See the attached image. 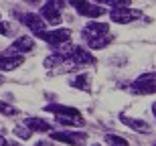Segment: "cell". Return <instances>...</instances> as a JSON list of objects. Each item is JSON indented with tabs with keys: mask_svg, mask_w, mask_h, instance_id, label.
<instances>
[{
	"mask_svg": "<svg viewBox=\"0 0 156 146\" xmlns=\"http://www.w3.org/2000/svg\"><path fill=\"white\" fill-rule=\"evenodd\" d=\"M81 35L85 39V43L89 45L91 49H104L108 43L112 41V35H110V27L105 23H89L83 27Z\"/></svg>",
	"mask_w": 156,
	"mask_h": 146,
	"instance_id": "cell-1",
	"label": "cell"
},
{
	"mask_svg": "<svg viewBox=\"0 0 156 146\" xmlns=\"http://www.w3.org/2000/svg\"><path fill=\"white\" fill-rule=\"evenodd\" d=\"M39 39H43V41H47L51 47H61V45H65V43L71 39V30L69 29H55V30H51V33H47V30H41L39 35Z\"/></svg>",
	"mask_w": 156,
	"mask_h": 146,
	"instance_id": "cell-2",
	"label": "cell"
},
{
	"mask_svg": "<svg viewBox=\"0 0 156 146\" xmlns=\"http://www.w3.org/2000/svg\"><path fill=\"white\" fill-rule=\"evenodd\" d=\"M61 6H63V0H47V4L41 8V16H45L49 24H59L61 23V12H59Z\"/></svg>",
	"mask_w": 156,
	"mask_h": 146,
	"instance_id": "cell-3",
	"label": "cell"
},
{
	"mask_svg": "<svg viewBox=\"0 0 156 146\" xmlns=\"http://www.w3.org/2000/svg\"><path fill=\"white\" fill-rule=\"evenodd\" d=\"M51 138L71 146H83L87 140V134L85 132H51Z\"/></svg>",
	"mask_w": 156,
	"mask_h": 146,
	"instance_id": "cell-4",
	"label": "cell"
},
{
	"mask_svg": "<svg viewBox=\"0 0 156 146\" xmlns=\"http://www.w3.org/2000/svg\"><path fill=\"white\" fill-rule=\"evenodd\" d=\"M154 87H156V77L154 73H144V75H140L136 81L132 83V91L136 94H154Z\"/></svg>",
	"mask_w": 156,
	"mask_h": 146,
	"instance_id": "cell-5",
	"label": "cell"
},
{
	"mask_svg": "<svg viewBox=\"0 0 156 146\" xmlns=\"http://www.w3.org/2000/svg\"><path fill=\"white\" fill-rule=\"evenodd\" d=\"M140 16H142V12L130 10L128 6H124V8H114V10L110 12V18L118 24H128V23H132V20H138Z\"/></svg>",
	"mask_w": 156,
	"mask_h": 146,
	"instance_id": "cell-6",
	"label": "cell"
},
{
	"mask_svg": "<svg viewBox=\"0 0 156 146\" xmlns=\"http://www.w3.org/2000/svg\"><path fill=\"white\" fill-rule=\"evenodd\" d=\"M16 18L20 20V23L27 27V29H30L35 35H39L41 30H45V20L39 16V14H33V12H27V14H20V12H16Z\"/></svg>",
	"mask_w": 156,
	"mask_h": 146,
	"instance_id": "cell-7",
	"label": "cell"
},
{
	"mask_svg": "<svg viewBox=\"0 0 156 146\" xmlns=\"http://www.w3.org/2000/svg\"><path fill=\"white\" fill-rule=\"evenodd\" d=\"M71 4L77 8L81 16H89V18H95V16H104V8L101 6H93L89 4V0H71Z\"/></svg>",
	"mask_w": 156,
	"mask_h": 146,
	"instance_id": "cell-8",
	"label": "cell"
},
{
	"mask_svg": "<svg viewBox=\"0 0 156 146\" xmlns=\"http://www.w3.org/2000/svg\"><path fill=\"white\" fill-rule=\"evenodd\" d=\"M120 122L126 124L128 128H132V130H136V132H140V134H148V132H150V124L144 122V120H136V118H130V116L120 114Z\"/></svg>",
	"mask_w": 156,
	"mask_h": 146,
	"instance_id": "cell-9",
	"label": "cell"
},
{
	"mask_svg": "<svg viewBox=\"0 0 156 146\" xmlns=\"http://www.w3.org/2000/svg\"><path fill=\"white\" fill-rule=\"evenodd\" d=\"M23 61H24L23 55H8V53H4V55H0V71L16 69L18 65H23Z\"/></svg>",
	"mask_w": 156,
	"mask_h": 146,
	"instance_id": "cell-10",
	"label": "cell"
},
{
	"mask_svg": "<svg viewBox=\"0 0 156 146\" xmlns=\"http://www.w3.org/2000/svg\"><path fill=\"white\" fill-rule=\"evenodd\" d=\"M35 49V41L30 39V37H20L16 41L10 45V51L12 53H29Z\"/></svg>",
	"mask_w": 156,
	"mask_h": 146,
	"instance_id": "cell-11",
	"label": "cell"
},
{
	"mask_svg": "<svg viewBox=\"0 0 156 146\" xmlns=\"http://www.w3.org/2000/svg\"><path fill=\"white\" fill-rule=\"evenodd\" d=\"M24 126L30 130V132H51V124L41 120V118H27L24 120Z\"/></svg>",
	"mask_w": 156,
	"mask_h": 146,
	"instance_id": "cell-12",
	"label": "cell"
},
{
	"mask_svg": "<svg viewBox=\"0 0 156 146\" xmlns=\"http://www.w3.org/2000/svg\"><path fill=\"white\" fill-rule=\"evenodd\" d=\"M47 112H53L55 116H79V110L69 108V105H61V104H51L45 108Z\"/></svg>",
	"mask_w": 156,
	"mask_h": 146,
	"instance_id": "cell-13",
	"label": "cell"
},
{
	"mask_svg": "<svg viewBox=\"0 0 156 146\" xmlns=\"http://www.w3.org/2000/svg\"><path fill=\"white\" fill-rule=\"evenodd\" d=\"M57 118L59 124H63V126H83L85 120L81 116H55Z\"/></svg>",
	"mask_w": 156,
	"mask_h": 146,
	"instance_id": "cell-14",
	"label": "cell"
},
{
	"mask_svg": "<svg viewBox=\"0 0 156 146\" xmlns=\"http://www.w3.org/2000/svg\"><path fill=\"white\" fill-rule=\"evenodd\" d=\"M71 87H75V89H83V91H89L91 89V83H89V75H77L73 81H71Z\"/></svg>",
	"mask_w": 156,
	"mask_h": 146,
	"instance_id": "cell-15",
	"label": "cell"
},
{
	"mask_svg": "<svg viewBox=\"0 0 156 146\" xmlns=\"http://www.w3.org/2000/svg\"><path fill=\"white\" fill-rule=\"evenodd\" d=\"M105 142H108L110 146H130L126 138H122V136H116V134H105Z\"/></svg>",
	"mask_w": 156,
	"mask_h": 146,
	"instance_id": "cell-16",
	"label": "cell"
},
{
	"mask_svg": "<svg viewBox=\"0 0 156 146\" xmlns=\"http://www.w3.org/2000/svg\"><path fill=\"white\" fill-rule=\"evenodd\" d=\"M61 63H65V57L61 55V53H55V55H51V57H47L45 59V67H55V65H61Z\"/></svg>",
	"mask_w": 156,
	"mask_h": 146,
	"instance_id": "cell-17",
	"label": "cell"
},
{
	"mask_svg": "<svg viewBox=\"0 0 156 146\" xmlns=\"http://www.w3.org/2000/svg\"><path fill=\"white\" fill-rule=\"evenodd\" d=\"M101 4L114 6V8H124V6H130V0H98Z\"/></svg>",
	"mask_w": 156,
	"mask_h": 146,
	"instance_id": "cell-18",
	"label": "cell"
},
{
	"mask_svg": "<svg viewBox=\"0 0 156 146\" xmlns=\"http://www.w3.org/2000/svg\"><path fill=\"white\" fill-rule=\"evenodd\" d=\"M0 114H4V116H16L18 110L8 105V104H4V101H0Z\"/></svg>",
	"mask_w": 156,
	"mask_h": 146,
	"instance_id": "cell-19",
	"label": "cell"
},
{
	"mask_svg": "<svg viewBox=\"0 0 156 146\" xmlns=\"http://www.w3.org/2000/svg\"><path fill=\"white\" fill-rule=\"evenodd\" d=\"M14 134H16L18 138H23V140H29L33 132H30L29 128H23V126H18V128H14Z\"/></svg>",
	"mask_w": 156,
	"mask_h": 146,
	"instance_id": "cell-20",
	"label": "cell"
},
{
	"mask_svg": "<svg viewBox=\"0 0 156 146\" xmlns=\"http://www.w3.org/2000/svg\"><path fill=\"white\" fill-rule=\"evenodd\" d=\"M0 35L10 37V35H12V27H10L8 23H2V20H0Z\"/></svg>",
	"mask_w": 156,
	"mask_h": 146,
	"instance_id": "cell-21",
	"label": "cell"
},
{
	"mask_svg": "<svg viewBox=\"0 0 156 146\" xmlns=\"http://www.w3.org/2000/svg\"><path fill=\"white\" fill-rule=\"evenodd\" d=\"M0 146H6V140L2 138V136H0Z\"/></svg>",
	"mask_w": 156,
	"mask_h": 146,
	"instance_id": "cell-22",
	"label": "cell"
},
{
	"mask_svg": "<svg viewBox=\"0 0 156 146\" xmlns=\"http://www.w3.org/2000/svg\"><path fill=\"white\" fill-rule=\"evenodd\" d=\"M29 4H39V0H27Z\"/></svg>",
	"mask_w": 156,
	"mask_h": 146,
	"instance_id": "cell-23",
	"label": "cell"
},
{
	"mask_svg": "<svg viewBox=\"0 0 156 146\" xmlns=\"http://www.w3.org/2000/svg\"><path fill=\"white\" fill-rule=\"evenodd\" d=\"M8 146H18V144H16V142H12V144H8Z\"/></svg>",
	"mask_w": 156,
	"mask_h": 146,
	"instance_id": "cell-24",
	"label": "cell"
},
{
	"mask_svg": "<svg viewBox=\"0 0 156 146\" xmlns=\"http://www.w3.org/2000/svg\"><path fill=\"white\" fill-rule=\"evenodd\" d=\"M2 81H4V79H2V77H0V85H2Z\"/></svg>",
	"mask_w": 156,
	"mask_h": 146,
	"instance_id": "cell-25",
	"label": "cell"
}]
</instances>
